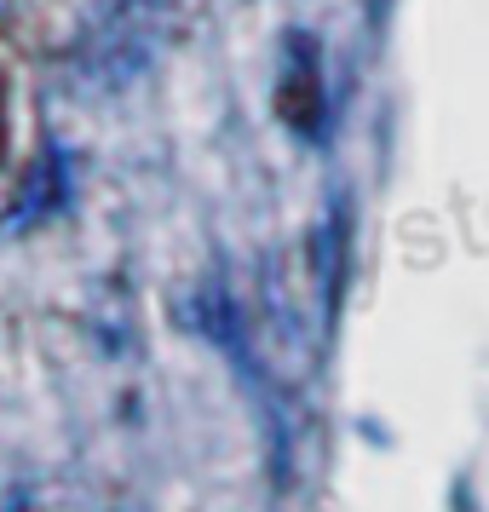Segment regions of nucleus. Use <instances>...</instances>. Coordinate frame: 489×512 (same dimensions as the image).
<instances>
[{"mask_svg":"<svg viewBox=\"0 0 489 512\" xmlns=\"http://www.w3.org/2000/svg\"><path fill=\"white\" fill-rule=\"evenodd\" d=\"M12 156V70L0 58V162Z\"/></svg>","mask_w":489,"mask_h":512,"instance_id":"1","label":"nucleus"}]
</instances>
